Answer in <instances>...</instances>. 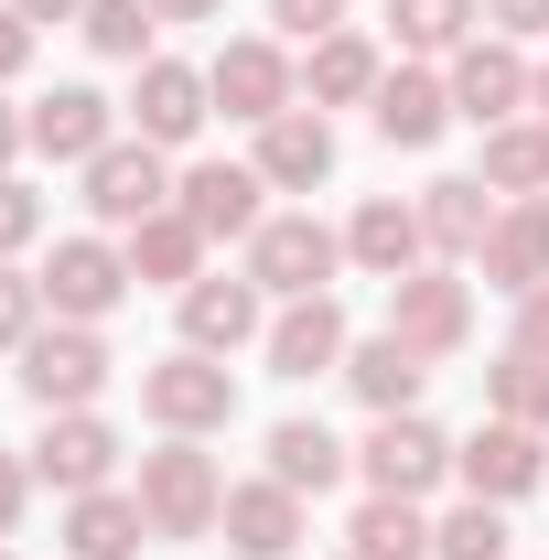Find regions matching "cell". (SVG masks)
<instances>
[{
    "label": "cell",
    "instance_id": "obj_1",
    "mask_svg": "<svg viewBox=\"0 0 549 560\" xmlns=\"http://www.w3.org/2000/svg\"><path fill=\"white\" fill-rule=\"evenodd\" d=\"M140 517H151V539H206L215 517H226V475H215L206 442H184V431H162V453H140Z\"/></svg>",
    "mask_w": 549,
    "mask_h": 560
},
{
    "label": "cell",
    "instance_id": "obj_2",
    "mask_svg": "<svg viewBox=\"0 0 549 560\" xmlns=\"http://www.w3.org/2000/svg\"><path fill=\"white\" fill-rule=\"evenodd\" d=\"M108 377H119V355H108L97 324H44V335L22 346V399H33V410H97Z\"/></svg>",
    "mask_w": 549,
    "mask_h": 560
},
{
    "label": "cell",
    "instance_id": "obj_3",
    "mask_svg": "<svg viewBox=\"0 0 549 560\" xmlns=\"http://www.w3.org/2000/svg\"><path fill=\"white\" fill-rule=\"evenodd\" d=\"M388 335L410 355H464L475 346V280H453V259H420L410 280H388Z\"/></svg>",
    "mask_w": 549,
    "mask_h": 560
},
{
    "label": "cell",
    "instance_id": "obj_4",
    "mask_svg": "<svg viewBox=\"0 0 549 560\" xmlns=\"http://www.w3.org/2000/svg\"><path fill=\"white\" fill-rule=\"evenodd\" d=\"M140 410L162 420V431H184V442H206V431L237 420V366H226V355L173 346L162 366H140Z\"/></svg>",
    "mask_w": 549,
    "mask_h": 560
},
{
    "label": "cell",
    "instance_id": "obj_5",
    "mask_svg": "<svg viewBox=\"0 0 549 560\" xmlns=\"http://www.w3.org/2000/svg\"><path fill=\"white\" fill-rule=\"evenodd\" d=\"M44 302H55V324H108L119 302H130V248L108 237V226H86V237H55V259H44Z\"/></svg>",
    "mask_w": 549,
    "mask_h": 560
},
{
    "label": "cell",
    "instance_id": "obj_6",
    "mask_svg": "<svg viewBox=\"0 0 549 560\" xmlns=\"http://www.w3.org/2000/svg\"><path fill=\"white\" fill-rule=\"evenodd\" d=\"M335 270H344V226H324V215H270L248 237V280L270 302H313V291H335Z\"/></svg>",
    "mask_w": 549,
    "mask_h": 560
},
{
    "label": "cell",
    "instance_id": "obj_7",
    "mask_svg": "<svg viewBox=\"0 0 549 560\" xmlns=\"http://www.w3.org/2000/svg\"><path fill=\"white\" fill-rule=\"evenodd\" d=\"M453 475H464V495H484V506H517V495H539V486H549V431L484 410L475 431L453 442Z\"/></svg>",
    "mask_w": 549,
    "mask_h": 560
},
{
    "label": "cell",
    "instance_id": "obj_8",
    "mask_svg": "<svg viewBox=\"0 0 549 560\" xmlns=\"http://www.w3.org/2000/svg\"><path fill=\"white\" fill-rule=\"evenodd\" d=\"M355 475H366V495H431L442 475H453V431L420 420V410H388V420H366Z\"/></svg>",
    "mask_w": 549,
    "mask_h": 560
},
{
    "label": "cell",
    "instance_id": "obj_9",
    "mask_svg": "<svg viewBox=\"0 0 549 560\" xmlns=\"http://www.w3.org/2000/svg\"><path fill=\"white\" fill-rule=\"evenodd\" d=\"M215 119H237V130H259V119H280V108H302V66L280 55L270 33H237V44H215Z\"/></svg>",
    "mask_w": 549,
    "mask_h": 560
},
{
    "label": "cell",
    "instance_id": "obj_10",
    "mask_svg": "<svg viewBox=\"0 0 549 560\" xmlns=\"http://www.w3.org/2000/svg\"><path fill=\"white\" fill-rule=\"evenodd\" d=\"M75 184H86V215H97L108 237H130L140 215H162V206H173V162H162V151H151L140 130H119L108 151H97V162H86V173H75Z\"/></svg>",
    "mask_w": 549,
    "mask_h": 560
},
{
    "label": "cell",
    "instance_id": "obj_11",
    "mask_svg": "<svg viewBox=\"0 0 549 560\" xmlns=\"http://www.w3.org/2000/svg\"><path fill=\"white\" fill-rule=\"evenodd\" d=\"M442 86H453V119H475V130H506V119H528V86H539V66H528V44H506V33H475V44L442 66Z\"/></svg>",
    "mask_w": 549,
    "mask_h": 560
},
{
    "label": "cell",
    "instance_id": "obj_12",
    "mask_svg": "<svg viewBox=\"0 0 549 560\" xmlns=\"http://www.w3.org/2000/svg\"><path fill=\"white\" fill-rule=\"evenodd\" d=\"M22 464H33V486H55V495H97L119 475V431L97 410H44V431L22 442Z\"/></svg>",
    "mask_w": 549,
    "mask_h": 560
},
{
    "label": "cell",
    "instance_id": "obj_13",
    "mask_svg": "<svg viewBox=\"0 0 549 560\" xmlns=\"http://www.w3.org/2000/svg\"><path fill=\"white\" fill-rule=\"evenodd\" d=\"M215 119V86L206 66H184V55H151V66L130 75V130L151 140V151H184V140Z\"/></svg>",
    "mask_w": 549,
    "mask_h": 560
},
{
    "label": "cell",
    "instance_id": "obj_14",
    "mask_svg": "<svg viewBox=\"0 0 549 560\" xmlns=\"http://www.w3.org/2000/svg\"><path fill=\"white\" fill-rule=\"evenodd\" d=\"M344 302L335 291H313V302H280L270 335H259V355H270V377H291V388H313V377H344Z\"/></svg>",
    "mask_w": 549,
    "mask_h": 560
},
{
    "label": "cell",
    "instance_id": "obj_15",
    "mask_svg": "<svg viewBox=\"0 0 549 560\" xmlns=\"http://www.w3.org/2000/svg\"><path fill=\"white\" fill-rule=\"evenodd\" d=\"M173 302H184V346L195 355H237V346L270 335V291L248 270H206L195 291H173Z\"/></svg>",
    "mask_w": 549,
    "mask_h": 560
},
{
    "label": "cell",
    "instance_id": "obj_16",
    "mask_svg": "<svg viewBox=\"0 0 549 560\" xmlns=\"http://www.w3.org/2000/svg\"><path fill=\"white\" fill-rule=\"evenodd\" d=\"M226 550L237 560H291L302 539H313V495H291L280 475H259V486H226Z\"/></svg>",
    "mask_w": 549,
    "mask_h": 560
},
{
    "label": "cell",
    "instance_id": "obj_17",
    "mask_svg": "<svg viewBox=\"0 0 549 560\" xmlns=\"http://www.w3.org/2000/svg\"><path fill=\"white\" fill-rule=\"evenodd\" d=\"M259 195H270L259 162H184V173H173V206L195 215L206 237H259V226H270Z\"/></svg>",
    "mask_w": 549,
    "mask_h": 560
},
{
    "label": "cell",
    "instance_id": "obj_18",
    "mask_svg": "<svg viewBox=\"0 0 549 560\" xmlns=\"http://www.w3.org/2000/svg\"><path fill=\"white\" fill-rule=\"evenodd\" d=\"M259 184L270 195H313V184H335V119L324 108H280V119H259Z\"/></svg>",
    "mask_w": 549,
    "mask_h": 560
},
{
    "label": "cell",
    "instance_id": "obj_19",
    "mask_svg": "<svg viewBox=\"0 0 549 560\" xmlns=\"http://www.w3.org/2000/svg\"><path fill=\"white\" fill-rule=\"evenodd\" d=\"M344 259L366 280H410L431 259V237H420V195H366V206L344 215Z\"/></svg>",
    "mask_w": 549,
    "mask_h": 560
},
{
    "label": "cell",
    "instance_id": "obj_20",
    "mask_svg": "<svg viewBox=\"0 0 549 560\" xmlns=\"http://www.w3.org/2000/svg\"><path fill=\"white\" fill-rule=\"evenodd\" d=\"M22 130H33L44 162H75V173H86V162L119 140V108H108L97 86H55V97H33V108H22Z\"/></svg>",
    "mask_w": 549,
    "mask_h": 560
},
{
    "label": "cell",
    "instance_id": "obj_21",
    "mask_svg": "<svg viewBox=\"0 0 549 560\" xmlns=\"http://www.w3.org/2000/svg\"><path fill=\"white\" fill-rule=\"evenodd\" d=\"M366 119H377L388 151H431V140L453 130V86H442L431 66H388V75H377V97H366Z\"/></svg>",
    "mask_w": 549,
    "mask_h": 560
},
{
    "label": "cell",
    "instance_id": "obj_22",
    "mask_svg": "<svg viewBox=\"0 0 549 560\" xmlns=\"http://www.w3.org/2000/svg\"><path fill=\"white\" fill-rule=\"evenodd\" d=\"M495 184L484 173H442V184H420V237H431V259H475L484 237H495Z\"/></svg>",
    "mask_w": 549,
    "mask_h": 560
},
{
    "label": "cell",
    "instance_id": "obj_23",
    "mask_svg": "<svg viewBox=\"0 0 549 560\" xmlns=\"http://www.w3.org/2000/svg\"><path fill=\"white\" fill-rule=\"evenodd\" d=\"M119 248H130V280H140V291H195V280H206V248H215V237H206V226H195L184 206H162V215H140Z\"/></svg>",
    "mask_w": 549,
    "mask_h": 560
},
{
    "label": "cell",
    "instance_id": "obj_24",
    "mask_svg": "<svg viewBox=\"0 0 549 560\" xmlns=\"http://www.w3.org/2000/svg\"><path fill=\"white\" fill-rule=\"evenodd\" d=\"M344 388L366 399V420L420 410V388H431V355H410L388 324H377V335H355V346H344Z\"/></svg>",
    "mask_w": 549,
    "mask_h": 560
},
{
    "label": "cell",
    "instance_id": "obj_25",
    "mask_svg": "<svg viewBox=\"0 0 549 560\" xmlns=\"http://www.w3.org/2000/svg\"><path fill=\"white\" fill-rule=\"evenodd\" d=\"M475 270H484V291H539L549 280V195H528V206H506L495 215V237L475 248Z\"/></svg>",
    "mask_w": 549,
    "mask_h": 560
},
{
    "label": "cell",
    "instance_id": "obj_26",
    "mask_svg": "<svg viewBox=\"0 0 549 560\" xmlns=\"http://www.w3.org/2000/svg\"><path fill=\"white\" fill-rule=\"evenodd\" d=\"M151 550V517L140 495L97 486V495H66V560H140Z\"/></svg>",
    "mask_w": 549,
    "mask_h": 560
},
{
    "label": "cell",
    "instance_id": "obj_27",
    "mask_svg": "<svg viewBox=\"0 0 549 560\" xmlns=\"http://www.w3.org/2000/svg\"><path fill=\"white\" fill-rule=\"evenodd\" d=\"M377 75H388V66H377V44L344 22V33H324V44L302 55V108H366Z\"/></svg>",
    "mask_w": 549,
    "mask_h": 560
},
{
    "label": "cell",
    "instance_id": "obj_28",
    "mask_svg": "<svg viewBox=\"0 0 549 560\" xmlns=\"http://www.w3.org/2000/svg\"><path fill=\"white\" fill-rule=\"evenodd\" d=\"M344 464H355V453H344L324 420H302V410L270 420V475H280L291 495H335V486H344Z\"/></svg>",
    "mask_w": 549,
    "mask_h": 560
},
{
    "label": "cell",
    "instance_id": "obj_29",
    "mask_svg": "<svg viewBox=\"0 0 549 560\" xmlns=\"http://www.w3.org/2000/svg\"><path fill=\"white\" fill-rule=\"evenodd\" d=\"M344 550H355V560H431V517H420V495H366V506L344 517Z\"/></svg>",
    "mask_w": 549,
    "mask_h": 560
},
{
    "label": "cell",
    "instance_id": "obj_30",
    "mask_svg": "<svg viewBox=\"0 0 549 560\" xmlns=\"http://www.w3.org/2000/svg\"><path fill=\"white\" fill-rule=\"evenodd\" d=\"M484 22V0H388V33H399V55L431 66V55H464Z\"/></svg>",
    "mask_w": 549,
    "mask_h": 560
},
{
    "label": "cell",
    "instance_id": "obj_31",
    "mask_svg": "<svg viewBox=\"0 0 549 560\" xmlns=\"http://www.w3.org/2000/svg\"><path fill=\"white\" fill-rule=\"evenodd\" d=\"M484 184H495L506 206L549 195V119H506V130H484Z\"/></svg>",
    "mask_w": 549,
    "mask_h": 560
},
{
    "label": "cell",
    "instance_id": "obj_32",
    "mask_svg": "<svg viewBox=\"0 0 549 560\" xmlns=\"http://www.w3.org/2000/svg\"><path fill=\"white\" fill-rule=\"evenodd\" d=\"M484 410L495 420H528V431H549V355H495V377H484Z\"/></svg>",
    "mask_w": 549,
    "mask_h": 560
},
{
    "label": "cell",
    "instance_id": "obj_33",
    "mask_svg": "<svg viewBox=\"0 0 549 560\" xmlns=\"http://www.w3.org/2000/svg\"><path fill=\"white\" fill-rule=\"evenodd\" d=\"M75 33H86L108 66H151V33H162V22H151V0H86Z\"/></svg>",
    "mask_w": 549,
    "mask_h": 560
},
{
    "label": "cell",
    "instance_id": "obj_34",
    "mask_svg": "<svg viewBox=\"0 0 549 560\" xmlns=\"http://www.w3.org/2000/svg\"><path fill=\"white\" fill-rule=\"evenodd\" d=\"M431 560H506V506L464 495L453 517H431Z\"/></svg>",
    "mask_w": 549,
    "mask_h": 560
},
{
    "label": "cell",
    "instance_id": "obj_35",
    "mask_svg": "<svg viewBox=\"0 0 549 560\" xmlns=\"http://www.w3.org/2000/svg\"><path fill=\"white\" fill-rule=\"evenodd\" d=\"M33 335H44V280L0 259V355H22Z\"/></svg>",
    "mask_w": 549,
    "mask_h": 560
},
{
    "label": "cell",
    "instance_id": "obj_36",
    "mask_svg": "<svg viewBox=\"0 0 549 560\" xmlns=\"http://www.w3.org/2000/svg\"><path fill=\"white\" fill-rule=\"evenodd\" d=\"M33 237H44V195H33L22 173H0V259H22Z\"/></svg>",
    "mask_w": 549,
    "mask_h": 560
},
{
    "label": "cell",
    "instance_id": "obj_37",
    "mask_svg": "<svg viewBox=\"0 0 549 560\" xmlns=\"http://www.w3.org/2000/svg\"><path fill=\"white\" fill-rule=\"evenodd\" d=\"M270 22L291 33V44H324V33H344V22H355V0H270Z\"/></svg>",
    "mask_w": 549,
    "mask_h": 560
},
{
    "label": "cell",
    "instance_id": "obj_38",
    "mask_svg": "<svg viewBox=\"0 0 549 560\" xmlns=\"http://www.w3.org/2000/svg\"><path fill=\"white\" fill-rule=\"evenodd\" d=\"M484 33H506V44H549V0H484Z\"/></svg>",
    "mask_w": 549,
    "mask_h": 560
},
{
    "label": "cell",
    "instance_id": "obj_39",
    "mask_svg": "<svg viewBox=\"0 0 549 560\" xmlns=\"http://www.w3.org/2000/svg\"><path fill=\"white\" fill-rule=\"evenodd\" d=\"M517 355H549V280L539 291H517V335H506Z\"/></svg>",
    "mask_w": 549,
    "mask_h": 560
},
{
    "label": "cell",
    "instance_id": "obj_40",
    "mask_svg": "<svg viewBox=\"0 0 549 560\" xmlns=\"http://www.w3.org/2000/svg\"><path fill=\"white\" fill-rule=\"evenodd\" d=\"M33 44H44V33H33V22H22V11L0 0V86H11V75L33 66Z\"/></svg>",
    "mask_w": 549,
    "mask_h": 560
},
{
    "label": "cell",
    "instance_id": "obj_41",
    "mask_svg": "<svg viewBox=\"0 0 549 560\" xmlns=\"http://www.w3.org/2000/svg\"><path fill=\"white\" fill-rule=\"evenodd\" d=\"M22 506H33V464H22V453H0V539L22 528Z\"/></svg>",
    "mask_w": 549,
    "mask_h": 560
},
{
    "label": "cell",
    "instance_id": "obj_42",
    "mask_svg": "<svg viewBox=\"0 0 549 560\" xmlns=\"http://www.w3.org/2000/svg\"><path fill=\"white\" fill-rule=\"evenodd\" d=\"M11 11H22L33 33H44V22H86V0H11Z\"/></svg>",
    "mask_w": 549,
    "mask_h": 560
},
{
    "label": "cell",
    "instance_id": "obj_43",
    "mask_svg": "<svg viewBox=\"0 0 549 560\" xmlns=\"http://www.w3.org/2000/svg\"><path fill=\"white\" fill-rule=\"evenodd\" d=\"M22 151H33V130H22V108H11V97H0V173H11V162H22Z\"/></svg>",
    "mask_w": 549,
    "mask_h": 560
},
{
    "label": "cell",
    "instance_id": "obj_44",
    "mask_svg": "<svg viewBox=\"0 0 549 560\" xmlns=\"http://www.w3.org/2000/svg\"><path fill=\"white\" fill-rule=\"evenodd\" d=\"M226 0H151V22H215Z\"/></svg>",
    "mask_w": 549,
    "mask_h": 560
},
{
    "label": "cell",
    "instance_id": "obj_45",
    "mask_svg": "<svg viewBox=\"0 0 549 560\" xmlns=\"http://www.w3.org/2000/svg\"><path fill=\"white\" fill-rule=\"evenodd\" d=\"M528 119H549V66H539V86H528Z\"/></svg>",
    "mask_w": 549,
    "mask_h": 560
},
{
    "label": "cell",
    "instance_id": "obj_46",
    "mask_svg": "<svg viewBox=\"0 0 549 560\" xmlns=\"http://www.w3.org/2000/svg\"><path fill=\"white\" fill-rule=\"evenodd\" d=\"M0 560H22V550H11V539H0Z\"/></svg>",
    "mask_w": 549,
    "mask_h": 560
},
{
    "label": "cell",
    "instance_id": "obj_47",
    "mask_svg": "<svg viewBox=\"0 0 549 560\" xmlns=\"http://www.w3.org/2000/svg\"><path fill=\"white\" fill-rule=\"evenodd\" d=\"M344 560H355V550H344Z\"/></svg>",
    "mask_w": 549,
    "mask_h": 560
}]
</instances>
